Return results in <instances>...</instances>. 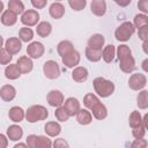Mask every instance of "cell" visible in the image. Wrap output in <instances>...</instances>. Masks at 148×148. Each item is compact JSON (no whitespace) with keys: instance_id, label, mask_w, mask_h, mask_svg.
Here are the masks:
<instances>
[{"instance_id":"6da1fadb","label":"cell","mask_w":148,"mask_h":148,"mask_svg":"<svg viewBox=\"0 0 148 148\" xmlns=\"http://www.w3.org/2000/svg\"><path fill=\"white\" fill-rule=\"evenodd\" d=\"M92 86H94V90L95 92L102 97V98H106L109 96H111L113 92H114V83L105 77H102V76H98L96 79H94L92 81Z\"/></svg>"},{"instance_id":"7a4b0ae2","label":"cell","mask_w":148,"mask_h":148,"mask_svg":"<svg viewBox=\"0 0 148 148\" xmlns=\"http://www.w3.org/2000/svg\"><path fill=\"white\" fill-rule=\"evenodd\" d=\"M49 117V111L43 105H31L25 111V119L30 124L45 120Z\"/></svg>"},{"instance_id":"3957f363","label":"cell","mask_w":148,"mask_h":148,"mask_svg":"<svg viewBox=\"0 0 148 148\" xmlns=\"http://www.w3.org/2000/svg\"><path fill=\"white\" fill-rule=\"evenodd\" d=\"M134 32H135V28L133 23L130 21H125L120 25H118L117 29L114 30V37L118 42H127L133 36Z\"/></svg>"},{"instance_id":"277c9868","label":"cell","mask_w":148,"mask_h":148,"mask_svg":"<svg viewBox=\"0 0 148 148\" xmlns=\"http://www.w3.org/2000/svg\"><path fill=\"white\" fill-rule=\"evenodd\" d=\"M43 73L50 80H56L60 76V67L57 61L47 60L43 65Z\"/></svg>"},{"instance_id":"5b68a950","label":"cell","mask_w":148,"mask_h":148,"mask_svg":"<svg viewBox=\"0 0 148 148\" xmlns=\"http://www.w3.org/2000/svg\"><path fill=\"white\" fill-rule=\"evenodd\" d=\"M147 84V77L143 73H133L128 79V87L132 90L140 91Z\"/></svg>"},{"instance_id":"8992f818","label":"cell","mask_w":148,"mask_h":148,"mask_svg":"<svg viewBox=\"0 0 148 148\" xmlns=\"http://www.w3.org/2000/svg\"><path fill=\"white\" fill-rule=\"evenodd\" d=\"M39 22V13L36 9H27L21 14V23L25 27H35Z\"/></svg>"},{"instance_id":"52a82bcc","label":"cell","mask_w":148,"mask_h":148,"mask_svg":"<svg viewBox=\"0 0 148 148\" xmlns=\"http://www.w3.org/2000/svg\"><path fill=\"white\" fill-rule=\"evenodd\" d=\"M45 52V46L40 42H31L27 46V54L31 59H39Z\"/></svg>"},{"instance_id":"ba28073f","label":"cell","mask_w":148,"mask_h":148,"mask_svg":"<svg viewBox=\"0 0 148 148\" xmlns=\"http://www.w3.org/2000/svg\"><path fill=\"white\" fill-rule=\"evenodd\" d=\"M80 60H81V56L80 53L74 49L73 51H71L69 53H67L66 56L61 57V61L62 64L68 67V68H74L76 67L79 64H80Z\"/></svg>"},{"instance_id":"9c48e42d","label":"cell","mask_w":148,"mask_h":148,"mask_svg":"<svg viewBox=\"0 0 148 148\" xmlns=\"http://www.w3.org/2000/svg\"><path fill=\"white\" fill-rule=\"evenodd\" d=\"M46 101H47L49 105H51L53 108H57V106H60V105L64 104L65 97H64V95L60 90L53 89V90H50L49 94L46 95Z\"/></svg>"},{"instance_id":"30bf717a","label":"cell","mask_w":148,"mask_h":148,"mask_svg":"<svg viewBox=\"0 0 148 148\" xmlns=\"http://www.w3.org/2000/svg\"><path fill=\"white\" fill-rule=\"evenodd\" d=\"M5 49L12 54H17L21 50H22V42L20 38L17 37H9L6 42H5Z\"/></svg>"},{"instance_id":"8fae6325","label":"cell","mask_w":148,"mask_h":148,"mask_svg":"<svg viewBox=\"0 0 148 148\" xmlns=\"http://www.w3.org/2000/svg\"><path fill=\"white\" fill-rule=\"evenodd\" d=\"M119 68L124 72V73H132L134 69H135V60L133 58L132 54L130 56H126L124 58H120L119 59Z\"/></svg>"},{"instance_id":"7c38bea8","label":"cell","mask_w":148,"mask_h":148,"mask_svg":"<svg viewBox=\"0 0 148 148\" xmlns=\"http://www.w3.org/2000/svg\"><path fill=\"white\" fill-rule=\"evenodd\" d=\"M62 106L66 109V111L68 112V114L72 117V116H75L77 113V111L81 109V105H80V102L77 98L75 97H68L67 99L64 101V104Z\"/></svg>"},{"instance_id":"4fadbf2b","label":"cell","mask_w":148,"mask_h":148,"mask_svg":"<svg viewBox=\"0 0 148 148\" xmlns=\"http://www.w3.org/2000/svg\"><path fill=\"white\" fill-rule=\"evenodd\" d=\"M16 65H17V67H18V69L21 71L22 74H28V73H30V72L32 71V68H34V62H32L31 58L28 57V56H22V57H20V58L17 59V61H16Z\"/></svg>"},{"instance_id":"5bb4252c","label":"cell","mask_w":148,"mask_h":148,"mask_svg":"<svg viewBox=\"0 0 148 148\" xmlns=\"http://www.w3.org/2000/svg\"><path fill=\"white\" fill-rule=\"evenodd\" d=\"M16 96V89L12 84H5L0 88V97L5 102H12Z\"/></svg>"},{"instance_id":"9a60e30c","label":"cell","mask_w":148,"mask_h":148,"mask_svg":"<svg viewBox=\"0 0 148 148\" xmlns=\"http://www.w3.org/2000/svg\"><path fill=\"white\" fill-rule=\"evenodd\" d=\"M88 76H89V72H88V69L86 67H83V66H76V67L73 68L72 79L75 82H79V83L84 82V81H87Z\"/></svg>"},{"instance_id":"2e32d148","label":"cell","mask_w":148,"mask_h":148,"mask_svg":"<svg viewBox=\"0 0 148 148\" xmlns=\"http://www.w3.org/2000/svg\"><path fill=\"white\" fill-rule=\"evenodd\" d=\"M90 10L96 16H104L106 13V2L105 0H91Z\"/></svg>"},{"instance_id":"e0dca14e","label":"cell","mask_w":148,"mask_h":148,"mask_svg":"<svg viewBox=\"0 0 148 148\" xmlns=\"http://www.w3.org/2000/svg\"><path fill=\"white\" fill-rule=\"evenodd\" d=\"M49 14L52 18L59 20L65 15V6L59 1H54L49 8Z\"/></svg>"},{"instance_id":"ac0fdd59","label":"cell","mask_w":148,"mask_h":148,"mask_svg":"<svg viewBox=\"0 0 148 148\" xmlns=\"http://www.w3.org/2000/svg\"><path fill=\"white\" fill-rule=\"evenodd\" d=\"M8 117L13 123H21L25 118V111L21 106H12L8 111Z\"/></svg>"},{"instance_id":"d6986e66","label":"cell","mask_w":148,"mask_h":148,"mask_svg":"<svg viewBox=\"0 0 148 148\" xmlns=\"http://www.w3.org/2000/svg\"><path fill=\"white\" fill-rule=\"evenodd\" d=\"M23 136V130L21 126L13 124L7 128V138L10 141H20Z\"/></svg>"},{"instance_id":"ffe728a7","label":"cell","mask_w":148,"mask_h":148,"mask_svg":"<svg viewBox=\"0 0 148 148\" xmlns=\"http://www.w3.org/2000/svg\"><path fill=\"white\" fill-rule=\"evenodd\" d=\"M0 21L3 25L6 27H12L14 25L16 22H17V15L15 13H13L12 10L9 9H6L1 13V16H0Z\"/></svg>"},{"instance_id":"44dd1931","label":"cell","mask_w":148,"mask_h":148,"mask_svg":"<svg viewBox=\"0 0 148 148\" xmlns=\"http://www.w3.org/2000/svg\"><path fill=\"white\" fill-rule=\"evenodd\" d=\"M104 44H105V38L101 34H94L88 39V46L91 47V49L102 50L103 46H104Z\"/></svg>"},{"instance_id":"7402d4cb","label":"cell","mask_w":148,"mask_h":148,"mask_svg":"<svg viewBox=\"0 0 148 148\" xmlns=\"http://www.w3.org/2000/svg\"><path fill=\"white\" fill-rule=\"evenodd\" d=\"M90 110H91V114H92L97 120H103V119H105V118L108 117V109H106V106H105L103 103H101V102H98L97 104H95Z\"/></svg>"},{"instance_id":"603a6c76","label":"cell","mask_w":148,"mask_h":148,"mask_svg":"<svg viewBox=\"0 0 148 148\" xmlns=\"http://www.w3.org/2000/svg\"><path fill=\"white\" fill-rule=\"evenodd\" d=\"M44 131H45L46 135H49L51 138H56L60 134L61 126L58 121H47L44 126Z\"/></svg>"},{"instance_id":"cb8c5ba5","label":"cell","mask_w":148,"mask_h":148,"mask_svg":"<svg viewBox=\"0 0 148 148\" xmlns=\"http://www.w3.org/2000/svg\"><path fill=\"white\" fill-rule=\"evenodd\" d=\"M36 32H37V35L39 37L46 38L52 32V24L50 22H47V21L38 22L37 23V27H36Z\"/></svg>"},{"instance_id":"d4e9b609","label":"cell","mask_w":148,"mask_h":148,"mask_svg":"<svg viewBox=\"0 0 148 148\" xmlns=\"http://www.w3.org/2000/svg\"><path fill=\"white\" fill-rule=\"evenodd\" d=\"M75 116H76V121L80 125L86 126V125H89L92 121V114L87 109H80Z\"/></svg>"},{"instance_id":"484cf974","label":"cell","mask_w":148,"mask_h":148,"mask_svg":"<svg viewBox=\"0 0 148 148\" xmlns=\"http://www.w3.org/2000/svg\"><path fill=\"white\" fill-rule=\"evenodd\" d=\"M21 74L22 73L16 64H8L5 68V76L8 80H17L21 76Z\"/></svg>"},{"instance_id":"4316f807","label":"cell","mask_w":148,"mask_h":148,"mask_svg":"<svg viewBox=\"0 0 148 148\" xmlns=\"http://www.w3.org/2000/svg\"><path fill=\"white\" fill-rule=\"evenodd\" d=\"M116 57V47L114 45L112 44H109L106 46H103V50H102V59L106 62V64H110L113 61Z\"/></svg>"},{"instance_id":"83f0119b","label":"cell","mask_w":148,"mask_h":148,"mask_svg":"<svg viewBox=\"0 0 148 148\" xmlns=\"http://www.w3.org/2000/svg\"><path fill=\"white\" fill-rule=\"evenodd\" d=\"M73 50H74V45L71 40H61L57 45V52L60 57L66 56L67 53H69Z\"/></svg>"},{"instance_id":"f1b7e54d","label":"cell","mask_w":148,"mask_h":148,"mask_svg":"<svg viewBox=\"0 0 148 148\" xmlns=\"http://www.w3.org/2000/svg\"><path fill=\"white\" fill-rule=\"evenodd\" d=\"M84 53H86V58L91 62H97L102 59V50H96L87 46Z\"/></svg>"},{"instance_id":"f546056e","label":"cell","mask_w":148,"mask_h":148,"mask_svg":"<svg viewBox=\"0 0 148 148\" xmlns=\"http://www.w3.org/2000/svg\"><path fill=\"white\" fill-rule=\"evenodd\" d=\"M8 9L12 10L13 13H15L16 15H20L25 10L24 3L21 0H9L8 1Z\"/></svg>"},{"instance_id":"4dcf8cb0","label":"cell","mask_w":148,"mask_h":148,"mask_svg":"<svg viewBox=\"0 0 148 148\" xmlns=\"http://www.w3.org/2000/svg\"><path fill=\"white\" fill-rule=\"evenodd\" d=\"M18 38L21 39V42H24V43H28V42H31L32 38H34V31L30 27H23L20 29L18 31Z\"/></svg>"},{"instance_id":"1f68e13d","label":"cell","mask_w":148,"mask_h":148,"mask_svg":"<svg viewBox=\"0 0 148 148\" xmlns=\"http://www.w3.org/2000/svg\"><path fill=\"white\" fill-rule=\"evenodd\" d=\"M136 105L141 110H146L148 108V91L147 90H145V89L140 90V92L138 94V97H136Z\"/></svg>"},{"instance_id":"d6a6232c","label":"cell","mask_w":148,"mask_h":148,"mask_svg":"<svg viewBox=\"0 0 148 148\" xmlns=\"http://www.w3.org/2000/svg\"><path fill=\"white\" fill-rule=\"evenodd\" d=\"M54 117H56V119H57L58 121H60V123H66V121L69 119L71 116L68 114V112L66 111V109H65L62 105H60V106H57V108H56Z\"/></svg>"},{"instance_id":"836d02e7","label":"cell","mask_w":148,"mask_h":148,"mask_svg":"<svg viewBox=\"0 0 148 148\" xmlns=\"http://www.w3.org/2000/svg\"><path fill=\"white\" fill-rule=\"evenodd\" d=\"M141 124H142V116H141V113L139 111L131 112V114L128 117V125L132 128H134V127H136V126H139Z\"/></svg>"},{"instance_id":"e575fe53","label":"cell","mask_w":148,"mask_h":148,"mask_svg":"<svg viewBox=\"0 0 148 148\" xmlns=\"http://www.w3.org/2000/svg\"><path fill=\"white\" fill-rule=\"evenodd\" d=\"M99 102V98L92 94V92H89V94H86L84 97H83V104L87 109H91L95 104H97Z\"/></svg>"},{"instance_id":"d590c367","label":"cell","mask_w":148,"mask_h":148,"mask_svg":"<svg viewBox=\"0 0 148 148\" xmlns=\"http://www.w3.org/2000/svg\"><path fill=\"white\" fill-rule=\"evenodd\" d=\"M133 25L134 28H141L145 25H148V16L147 14H136L133 18Z\"/></svg>"},{"instance_id":"8d00e7d4","label":"cell","mask_w":148,"mask_h":148,"mask_svg":"<svg viewBox=\"0 0 148 148\" xmlns=\"http://www.w3.org/2000/svg\"><path fill=\"white\" fill-rule=\"evenodd\" d=\"M50 147H52V142H51V140L47 136H45V135H37L35 148H50Z\"/></svg>"},{"instance_id":"74e56055","label":"cell","mask_w":148,"mask_h":148,"mask_svg":"<svg viewBox=\"0 0 148 148\" xmlns=\"http://www.w3.org/2000/svg\"><path fill=\"white\" fill-rule=\"evenodd\" d=\"M68 5L73 10L80 12V10H83L86 8L87 0H68Z\"/></svg>"},{"instance_id":"f35d334b","label":"cell","mask_w":148,"mask_h":148,"mask_svg":"<svg viewBox=\"0 0 148 148\" xmlns=\"http://www.w3.org/2000/svg\"><path fill=\"white\" fill-rule=\"evenodd\" d=\"M116 53H117L118 59H120V58H124V57H126V56L132 54V51H131V49H130L126 44H120V45L117 47Z\"/></svg>"},{"instance_id":"ab89813d","label":"cell","mask_w":148,"mask_h":148,"mask_svg":"<svg viewBox=\"0 0 148 148\" xmlns=\"http://www.w3.org/2000/svg\"><path fill=\"white\" fill-rule=\"evenodd\" d=\"M13 59V56L6 50V49H1L0 50V65H8L10 64Z\"/></svg>"},{"instance_id":"60d3db41","label":"cell","mask_w":148,"mask_h":148,"mask_svg":"<svg viewBox=\"0 0 148 148\" xmlns=\"http://www.w3.org/2000/svg\"><path fill=\"white\" fill-rule=\"evenodd\" d=\"M146 131L147 128L145 127L143 124L132 128V135L134 136V139H140V138H145V134H146Z\"/></svg>"},{"instance_id":"b9f144b4","label":"cell","mask_w":148,"mask_h":148,"mask_svg":"<svg viewBox=\"0 0 148 148\" xmlns=\"http://www.w3.org/2000/svg\"><path fill=\"white\" fill-rule=\"evenodd\" d=\"M148 146V142L146 139L143 138H140V139H135L132 143H131V147L133 148H146Z\"/></svg>"},{"instance_id":"7bdbcfd3","label":"cell","mask_w":148,"mask_h":148,"mask_svg":"<svg viewBox=\"0 0 148 148\" xmlns=\"http://www.w3.org/2000/svg\"><path fill=\"white\" fill-rule=\"evenodd\" d=\"M138 36H139V38H140L142 42L148 40V25H145V27L139 28Z\"/></svg>"},{"instance_id":"ee69618b","label":"cell","mask_w":148,"mask_h":148,"mask_svg":"<svg viewBox=\"0 0 148 148\" xmlns=\"http://www.w3.org/2000/svg\"><path fill=\"white\" fill-rule=\"evenodd\" d=\"M30 2L36 9H43L47 5V0H30Z\"/></svg>"},{"instance_id":"f6af8a7d","label":"cell","mask_w":148,"mask_h":148,"mask_svg":"<svg viewBox=\"0 0 148 148\" xmlns=\"http://www.w3.org/2000/svg\"><path fill=\"white\" fill-rule=\"evenodd\" d=\"M138 8L142 12V14H148V0H139Z\"/></svg>"},{"instance_id":"bcb514c9","label":"cell","mask_w":148,"mask_h":148,"mask_svg":"<svg viewBox=\"0 0 148 148\" xmlns=\"http://www.w3.org/2000/svg\"><path fill=\"white\" fill-rule=\"evenodd\" d=\"M52 146L56 148H65V147H68V143L66 142L65 139L59 138V139H56V141L52 143Z\"/></svg>"},{"instance_id":"7dc6e473","label":"cell","mask_w":148,"mask_h":148,"mask_svg":"<svg viewBox=\"0 0 148 148\" xmlns=\"http://www.w3.org/2000/svg\"><path fill=\"white\" fill-rule=\"evenodd\" d=\"M36 138H37V135H35V134H30V135H28V136H27L25 143H27V146H28L29 148H35Z\"/></svg>"},{"instance_id":"c3c4849f","label":"cell","mask_w":148,"mask_h":148,"mask_svg":"<svg viewBox=\"0 0 148 148\" xmlns=\"http://www.w3.org/2000/svg\"><path fill=\"white\" fill-rule=\"evenodd\" d=\"M8 146V138L0 133V148H6Z\"/></svg>"},{"instance_id":"681fc988","label":"cell","mask_w":148,"mask_h":148,"mask_svg":"<svg viewBox=\"0 0 148 148\" xmlns=\"http://www.w3.org/2000/svg\"><path fill=\"white\" fill-rule=\"evenodd\" d=\"M132 0H116L114 2L119 6V7H127L130 3H131Z\"/></svg>"},{"instance_id":"f907efd6","label":"cell","mask_w":148,"mask_h":148,"mask_svg":"<svg viewBox=\"0 0 148 148\" xmlns=\"http://www.w3.org/2000/svg\"><path fill=\"white\" fill-rule=\"evenodd\" d=\"M147 64H148V59H145V60H143V62H142V68H143V71H145V72H147V71H148V68H147Z\"/></svg>"},{"instance_id":"816d5d0a","label":"cell","mask_w":148,"mask_h":148,"mask_svg":"<svg viewBox=\"0 0 148 148\" xmlns=\"http://www.w3.org/2000/svg\"><path fill=\"white\" fill-rule=\"evenodd\" d=\"M147 44H148V40H146V42H143L142 43V47H143V52L147 54L148 53V51H147Z\"/></svg>"},{"instance_id":"f5cc1de1","label":"cell","mask_w":148,"mask_h":148,"mask_svg":"<svg viewBox=\"0 0 148 148\" xmlns=\"http://www.w3.org/2000/svg\"><path fill=\"white\" fill-rule=\"evenodd\" d=\"M14 147H15V148H18V147H28V146H27V143H20V142H18V143H16Z\"/></svg>"},{"instance_id":"db71d44e","label":"cell","mask_w":148,"mask_h":148,"mask_svg":"<svg viewBox=\"0 0 148 148\" xmlns=\"http://www.w3.org/2000/svg\"><path fill=\"white\" fill-rule=\"evenodd\" d=\"M3 43H5V40H3V37L0 35V50L2 49V46H3Z\"/></svg>"},{"instance_id":"11a10c76","label":"cell","mask_w":148,"mask_h":148,"mask_svg":"<svg viewBox=\"0 0 148 148\" xmlns=\"http://www.w3.org/2000/svg\"><path fill=\"white\" fill-rule=\"evenodd\" d=\"M3 7H5V5H3V2L0 0V14L3 12Z\"/></svg>"},{"instance_id":"9f6ffc18","label":"cell","mask_w":148,"mask_h":148,"mask_svg":"<svg viewBox=\"0 0 148 148\" xmlns=\"http://www.w3.org/2000/svg\"><path fill=\"white\" fill-rule=\"evenodd\" d=\"M56 1H59V2H60V1H61V0H56Z\"/></svg>"},{"instance_id":"6f0895ef","label":"cell","mask_w":148,"mask_h":148,"mask_svg":"<svg viewBox=\"0 0 148 148\" xmlns=\"http://www.w3.org/2000/svg\"><path fill=\"white\" fill-rule=\"evenodd\" d=\"M113 1H116V0H113Z\"/></svg>"}]
</instances>
